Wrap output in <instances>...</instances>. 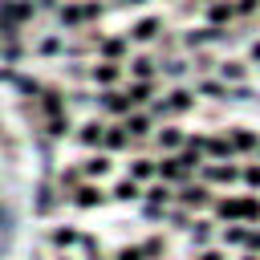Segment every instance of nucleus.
Returning a JSON list of instances; mask_svg holds the SVG:
<instances>
[{
  "mask_svg": "<svg viewBox=\"0 0 260 260\" xmlns=\"http://www.w3.org/2000/svg\"><path fill=\"white\" fill-rule=\"evenodd\" d=\"M126 69H130V81H150V77H154V61H150L146 53H138Z\"/></svg>",
  "mask_w": 260,
  "mask_h": 260,
  "instance_id": "5701e85b",
  "label": "nucleus"
},
{
  "mask_svg": "<svg viewBox=\"0 0 260 260\" xmlns=\"http://www.w3.org/2000/svg\"><path fill=\"white\" fill-rule=\"evenodd\" d=\"M98 45V53H102V61H122L126 53H130V37L122 32V37H102V41H93Z\"/></svg>",
  "mask_w": 260,
  "mask_h": 260,
  "instance_id": "9b49d317",
  "label": "nucleus"
},
{
  "mask_svg": "<svg viewBox=\"0 0 260 260\" xmlns=\"http://www.w3.org/2000/svg\"><path fill=\"white\" fill-rule=\"evenodd\" d=\"M219 77L223 81H244L248 69H244V61H219Z\"/></svg>",
  "mask_w": 260,
  "mask_h": 260,
  "instance_id": "a878e982",
  "label": "nucleus"
},
{
  "mask_svg": "<svg viewBox=\"0 0 260 260\" xmlns=\"http://www.w3.org/2000/svg\"><path fill=\"white\" fill-rule=\"evenodd\" d=\"M114 260H146V256H142V248H138V244H122V248L114 252Z\"/></svg>",
  "mask_w": 260,
  "mask_h": 260,
  "instance_id": "2f4dec72",
  "label": "nucleus"
},
{
  "mask_svg": "<svg viewBox=\"0 0 260 260\" xmlns=\"http://www.w3.org/2000/svg\"><path fill=\"white\" fill-rule=\"evenodd\" d=\"M110 199H114V203H134V199H142V183L126 175V179H118V183H114Z\"/></svg>",
  "mask_w": 260,
  "mask_h": 260,
  "instance_id": "f3484780",
  "label": "nucleus"
},
{
  "mask_svg": "<svg viewBox=\"0 0 260 260\" xmlns=\"http://www.w3.org/2000/svg\"><path fill=\"white\" fill-rule=\"evenodd\" d=\"M122 4H126V0H122Z\"/></svg>",
  "mask_w": 260,
  "mask_h": 260,
  "instance_id": "37998d69",
  "label": "nucleus"
},
{
  "mask_svg": "<svg viewBox=\"0 0 260 260\" xmlns=\"http://www.w3.org/2000/svg\"><path fill=\"white\" fill-rule=\"evenodd\" d=\"M248 57H252V61H260V41H252V45H248Z\"/></svg>",
  "mask_w": 260,
  "mask_h": 260,
  "instance_id": "c9c22d12",
  "label": "nucleus"
},
{
  "mask_svg": "<svg viewBox=\"0 0 260 260\" xmlns=\"http://www.w3.org/2000/svg\"><path fill=\"white\" fill-rule=\"evenodd\" d=\"M158 28H162V20H158V16H142L126 37H130V41H138V45H146V41H154V37H158Z\"/></svg>",
  "mask_w": 260,
  "mask_h": 260,
  "instance_id": "a211bd4d",
  "label": "nucleus"
},
{
  "mask_svg": "<svg viewBox=\"0 0 260 260\" xmlns=\"http://www.w3.org/2000/svg\"><path fill=\"white\" fill-rule=\"evenodd\" d=\"M98 98H102L98 106H102L106 114H114V118H126V114L134 110V102H130L126 89H106V93H98Z\"/></svg>",
  "mask_w": 260,
  "mask_h": 260,
  "instance_id": "6e6552de",
  "label": "nucleus"
},
{
  "mask_svg": "<svg viewBox=\"0 0 260 260\" xmlns=\"http://www.w3.org/2000/svg\"><path fill=\"white\" fill-rule=\"evenodd\" d=\"M191 175H195V171H191V167H187V162H183L179 154H167V158H158V179H167L171 187H175V183L183 187V183H187Z\"/></svg>",
  "mask_w": 260,
  "mask_h": 260,
  "instance_id": "0eeeda50",
  "label": "nucleus"
},
{
  "mask_svg": "<svg viewBox=\"0 0 260 260\" xmlns=\"http://www.w3.org/2000/svg\"><path fill=\"white\" fill-rule=\"evenodd\" d=\"M41 114H45V122H49V118L69 114V110H65V93H61V89H53V85H45V89H41Z\"/></svg>",
  "mask_w": 260,
  "mask_h": 260,
  "instance_id": "2eb2a0df",
  "label": "nucleus"
},
{
  "mask_svg": "<svg viewBox=\"0 0 260 260\" xmlns=\"http://www.w3.org/2000/svg\"><path fill=\"white\" fill-rule=\"evenodd\" d=\"M110 167H114L110 154H106V150H93L89 158H81V179H106Z\"/></svg>",
  "mask_w": 260,
  "mask_h": 260,
  "instance_id": "dca6fc26",
  "label": "nucleus"
},
{
  "mask_svg": "<svg viewBox=\"0 0 260 260\" xmlns=\"http://www.w3.org/2000/svg\"><path fill=\"white\" fill-rule=\"evenodd\" d=\"M203 4H211V0H203Z\"/></svg>",
  "mask_w": 260,
  "mask_h": 260,
  "instance_id": "a19ab883",
  "label": "nucleus"
},
{
  "mask_svg": "<svg viewBox=\"0 0 260 260\" xmlns=\"http://www.w3.org/2000/svg\"><path fill=\"white\" fill-rule=\"evenodd\" d=\"M236 4V16H252V12H260V0H232Z\"/></svg>",
  "mask_w": 260,
  "mask_h": 260,
  "instance_id": "473e14b6",
  "label": "nucleus"
},
{
  "mask_svg": "<svg viewBox=\"0 0 260 260\" xmlns=\"http://www.w3.org/2000/svg\"><path fill=\"white\" fill-rule=\"evenodd\" d=\"M89 77H93L98 85H106V89H114V85L122 81V61H98V65L89 69Z\"/></svg>",
  "mask_w": 260,
  "mask_h": 260,
  "instance_id": "4468645a",
  "label": "nucleus"
},
{
  "mask_svg": "<svg viewBox=\"0 0 260 260\" xmlns=\"http://www.w3.org/2000/svg\"><path fill=\"white\" fill-rule=\"evenodd\" d=\"M211 236H215V223H211V219L191 223V244H195V252H199V248H207V244H211Z\"/></svg>",
  "mask_w": 260,
  "mask_h": 260,
  "instance_id": "393cba45",
  "label": "nucleus"
},
{
  "mask_svg": "<svg viewBox=\"0 0 260 260\" xmlns=\"http://www.w3.org/2000/svg\"><path fill=\"white\" fill-rule=\"evenodd\" d=\"M215 215L228 223H260V195H223L215 199Z\"/></svg>",
  "mask_w": 260,
  "mask_h": 260,
  "instance_id": "f257e3e1",
  "label": "nucleus"
},
{
  "mask_svg": "<svg viewBox=\"0 0 260 260\" xmlns=\"http://www.w3.org/2000/svg\"><path fill=\"white\" fill-rule=\"evenodd\" d=\"M256 158H260V150H256Z\"/></svg>",
  "mask_w": 260,
  "mask_h": 260,
  "instance_id": "79ce46f5",
  "label": "nucleus"
},
{
  "mask_svg": "<svg viewBox=\"0 0 260 260\" xmlns=\"http://www.w3.org/2000/svg\"><path fill=\"white\" fill-rule=\"evenodd\" d=\"M150 89H154L150 81H130V85H126V93H130L134 106H146V102H150Z\"/></svg>",
  "mask_w": 260,
  "mask_h": 260,
  "instance_id": "bb28decb",
  "label": "nucleus"
},
{
  "mask_svg": "<svg viewBox=\"0 0 260 260\" xmlns=\"http://www.w3.org/2000/svg\"><path fill=\"white\" fill-rule=\"evenodd\" d=\"M236 179H240V167H232V158H211L199 167V183H207V187H228Z\"/></svg>",
  "mask_w": 260,
  "mask_h": 260,
  "instance_id": "7ed1b4c3",
  "label": "nucleus"
},
{
  "mask_svg": "<svg viewBox=\"0 0 260 260\" xmlns=\"http://www.w3.org/2000/svg\"><path fill=\"white\" fill-rule=\"evenodd\" d=\"M162 106H167V118H175V114H187V110H195V93H191L187 85H175V89L162 98Z\"/></svg>",
  "mask_w": 260,
  "mask_h": 260,
  "instance_id": "9d476101",
  "label": "nucleus"
},
{
  "mask_svg": "<svg viewBox=\"0 0 260 260\" xmlns=\"http://www.w3.org/2000/svg\"><path fill=\"white\" fill-rule=\"evenodd\" d=\"M89 260H106V256H89Z\"/></svg>",
  "mask_w": 260,
  "mask_h": 260,
  "instance_id": "ea45409f",
  "label": "nucleus"
},
{
  "mask_svg": "<svg viewBox=\"0 0 260 260\" xmlns=\"http://www.w3.org/2000/svg\"><path fill=\"white\" fill-rule=\"evenodd\" d=\"M150 122H154V118H150V114H142V110L134 106V110L126 114V122H122V126L130 130V138H146V134H150Z\"/></svg>",
  "mask_w": 260,
  "mask_h": 260,
  "instance_id": "aec40b11",
  "label": "nucleus"
},
{
  "mask_svg": "<svg viewBox=\"0 0 260 260\" xmlns=\"http://www.w3.org/2000/svg\"><path fill=\"white\" fill-rule=\"evenodd\" d=\"M146 203H154V207H171L175 203V187L162 179V183H150L146 187Z\"/></svg>",
  "mask_w": 260,
  "mask_h": 260,
  "instance_id": "4be33fe9",
  "label": "nucleus"
},
{
  "mask_svg": "<svg viewBox=\"0 0 260 260\" xmlns=\"http://www.w3.org/2000/svg\"><path fill=\"white\" fill-rule=\"evenodd\" d=\"M158 175V158H146V154H138V158H130V179H138V183H146V179H154Z\"/></svg>",
  "mask_w": 260,
  "mask_h": 260,
  "instance_id": "412c9836",
  "label": "nucleus"
},
{
  "mask_svg": "<svg viewBox=\"0 0 260 260\" xmlns=\"http://www.w3.org/2000/svg\"><path fill=\"white\" fill-rule=\"evenodd\" d=\"M195 260H228V256H223V248H211V244H207V248L195 252Z\"/></svg>",
  "mask_w": 260,
  "mask_h": 260,
  "instance_id": "72a5a7b5",
  "label": "nucleus"
},
{
  "mask_svg": "<svg viewBox=\"0 0 260 260\" xmlns=\"http://www.w3.org/2000/svg\"><path fill=\"white\" fill-rule=\"evenodd\" d=\"M223 134H228L232 154H256V150H260V134H252L248 126H232V130H223Z\"/></svg>",
  "mask_w": 260,
  "mask_h": 260,
  "instance_id": "423d86ee",
  "label": "nucleus"
},
{
  "mask_svg": "<svg viewBox=\"0 0 260 260\" xmlns=\"http://www.w3.org/2000/svg\"><path fill=\"white\" fill-rule=\"evenodd\" d=\"M41 4H45V8H53V4H61V0H41Z\"/></svg>",
  "mask_w": 260,
  "mask_h": 260,
  "instance_id": "e433bc0d",
  "label": "nucleus"
},
{
  "mask_svg": "<svg viewBox=\"0 0 260 260\" xmlns=\"http://www.w3.org/2000/svg\"><path fill=\"white\" fill-rule=\"evenodd\" d=\"M240 179H244L252 191H260V158H256V162H248V167L240 171Z\"/></svg>",
  "mask_w": 260,
  "mask_h": 260,
  "instance_id": "c756f323",
  "label": "nucleus"
},
{
  "mask_svg": "<svg viewBox=\"0 0 260 260\" xmlns=\"http://www.w3.org/2000/svg\"><path fill=\"white\" fill-rule=\"evenodd\" d=\"M248 236H252V223H228L223 228V244H232V248H248Z\"/></svg>",
  "mask_w": 260,
  "mask_h": 260,
  "instance_id": "b1692460",
  "label": "nucleus"
},
{
  "mask_svg": "<svg viewBox=\"0 0 260 260\" xmlns=\"http://www.w3.org/2000/svg\"><path fill=\"white\" fill-rule=\"evenodd\" d=\"M138 248H142V256H146V260H162V252H167V240H162V236H150V240H142Z\"/></svg>",
  "mask_w": 260,
  "mask_h": 260,
  "instance_id": "cd10ccee",
  "label": "nucleus"
},
{
  "mask_svg": "<svg viewBox=\"0 0 260 260\" xmlns=\"http://www.w3.org/2000/svg\"><path fill=\"white\" fill-rule=\"evenodd\" d=\"M240 260H256V252H248V256H240Z\"/></svg>",
  "mask_w": 260,
  "mask_h": 260,
  "instance_id": "4c0bfd02",
  "label": "nucleus"
},
{
  "mask_svg": "<svg viewBox=\"0 0 260 260\" xmlns=\"http://www.w3.org/2000/svg\"><path fill=\"white\" fill-rule=\"evenodd\" d=\"M175 203L187 207V211H203V207L211 203V187H207V183H183L179 195H175Z\"/></svg>",
  "mask_w": 260,
  "mask_h": 260,
  "instance_id": "39448f33",
  "label": "nucleus"
},
{
  "mask_svg": "<svg viewBox=\"0 0 260 260\" xmlns=\"http://www.w3.org/2000/svg\"><path fill=\"white\" fill-rule=\"evenodd\" d=\"M102 12H106V8H102L98 0H65L57 16H61V24H65V28H81V24L98 20Z\"/></svg>",
  "mask_w": 260,
  "mask_h": 260,
  "instance_id": "f03ea898",
  "label": "nucleus"
},
{
  "mask_svg": "<svg viewBox=\"0 0 260 260\" xmlns=\"http://www.w3.org/2000/svg\"><path fill=\"white\" fill-rule=\"evenodd\" d=\"M130 146H138V138H130V130H126V126H106V134H102V146H98V150L114 154V150H130Z\"/></svg>",
  "mask_w": 260,
  "mask_h": 260,
  "instance_id": "1a4fd4ad",
  "label": "nucleus"
},
{
  "mask_svg": "<svg viewBox=\"0 0 260 260\" xmlns=\"http://www.w3.org/2000/svg\"><path fill=\"white\" fill-rule=\"evenodd\" d=\"M126 4H134V8H138V4H146V0H126Z\"/></svg>",
  "mask_w": 260,
  "mask_h": 260,
  "instance_id": "58836bf2",
  "label": "nucleus"
},
{
  "mask_svg": "<svg viewBox=\"0 0 260 260\" xmlns=\"http://www.w3.org/2000/svg\"><path fill=\"white\" fill-rule=\"evenodd\" d=\"M102 134H106V122H102V118H85V122L77 126V134H73V138H77L81 146L98 150V146H102Z\"/></svg>",
  "mask_w": 260,
  "mask_h": 260,
  "instance_id": "f8f14e48",
  "label": "nucleus"
},
{
  "mask_svg": "<svg viewBox=\"0 0 260 260\" xmlns=\"http://www.w3.org/2000/svg\"><path fill=\"white\" fill-rule=\"evenodd\" d=\"M236 20V4L232 0H211L207 4V28H228Z\"/></svg>",
  "mask_w": 260,
  "mask_h": 260,
  "instance_id": "ddd939ff",
  "label": "nucleus"
},
{
  "mask_svg": "<svg viewBox=\"0 0 260 260\" xmlns=\"http://www.w3.org/2000/svg\"><path fill=\"white\" fill-rule=\"evenodd\" d=\"M37 53H45V57H53V53H65V41H61V37H45V41L37 45Z\"/></svg>",
  "mask_w": 260,
  "mask_h": 260,
  "instance_id": "7c9ffc66",
  "label": "nucleus"
},
{
  "mask_svg": "<svg viewBox=\"0 0 260 260\" xmlns=\"http://www.w3.org/2000/svg\"><path fill=\"white\" fill-rule=\"evenodd\" d=\"M154 142H158V150H167V154H175V150H183V142H187V134H183L179 126H162V130L154 134Z\"/></svg>",
  "mask_w": 260,
  "mask_h": 260,
  "instance_id": "6ab92c4d",
  "label": "nucleus"
},
{
  "mask_svg": "<svg viewBox=\"0 0 260 260\" xmlns=\"http://www.w3.org/2000/svg\"><path fill=\"white\" fill-rule=\"evenodd\" d=\"M199 93H207L215 102H228V85H219V81H199Z\"/></svg>",
  "mask_w": 260,
  "mask_h": 260,
  "instance_id": "c85d7f7f",
  "label": "nucleus"
},
{
  "mask_svg": "<svg viewBox=\"0 0 260 260\" xmlns=\"http://www.w3.org/2000/svg\"><path fill=\"white\" fill-rule=\"evenodd\" d=\"M106 199H110V195H106V191H102L93 179H85V183H77V187L69 191V203H73V207H81V211H89V207H102Z\"/></svg>",
  "mask_w": 260,
  "mask_h": 260,
  "instance_id": "20e7f679",
  "label": "nucleus"
},
{
  "mask_svg": "<svg viewBox=\"0 0 260 260\" xmlns=\"http://www.w3.org/2000/svg\"><path fill=\"white\" fill-rule=\"evenodd\" d=\"M248 252H260V228H252V236H248Z\"/></svg>",
  "mask_w": 260,
  "mask_h": 260,
  "instance_id": "f704fd0d",
  "label": "nucleus"
}]
</instances>
